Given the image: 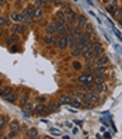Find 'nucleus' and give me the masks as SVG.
<instances>
[{"mask_svg": "<svg viewBox=\"0 0 122 139\" xmlns=\"http://www.w3.org/2000/svg\"><path fill=\"white\" fill-rule=\"evenodd\" d=\"M44 14V10L41 9V7H37V10H35V17H41Z\"/></svg>", "mask_w": 122, "mask_h": 139, "instance_id": "nucleus-31", "label": "nucleus"}, {"mask_svg": "<svg viewBox=\"0 0 122 139\" xmlns=\"http://www.w3.org/2000/svg\"><path fill=\"white\" fill-rule=\"evenodd\" d=\"M35 10H37V7H34L32 4H30L28 7H27L25 11L28 13V16H30V17H32V18H34V17H35Z\"/></svg>", "mask_w": 122, "mask_h": 139, "instance_id": "nucleus-15", "label": "nucleus"}, {"mask_svg": "<svg viewBox=\"0 0 122 139\" xmlns=\"http://www.w3.org/2000/svg\"><path fill=\"white\" fill-rule=\"evenodd\" d=\"M119 24H121V27H122V20H121V21H119Z\"/></svg>", "mask_w": 122, "mask_h": 139, "instance_id": "nucleus-44", "label": "nucleus"}, {"mask_svg": "<svg viewBox=\"0 0 122 139\" xmlns=\"http://www.w3.org/2000/svg\"><path fill=\"white\" fill-rule=\"evenodd\" d=\"M93 80H94V75L91 73V72H86V73H83V75L79 77V82H80V83H84V84L93 83Z\"/></svg>", "mask_w": 122, "mask_h": 139, "instance_id": "nucleus-1", "label": "nucleus"}, {"mask_svg": "<svg viewBox=\"0 0 122 139\" xmlns=\"http://www.w3.org/2000/svg\"><path fill=\"white\" fill-rule=\"evenodd\" d=\"M45 101H46V97H44V96H39V97H38V103H39V104H44Z\"/></svg>", "mask_w": 122, "mask_h": 139, "instance_id": "nucleus-36", "label": "nucleus"}, {"mask_svg": "<svg viewBox=\"0 0 122 139\" xmlns=\"http://www.w3.org/2000/svg\"><path fill=\"white\" fill-rule=\"evenodd\" d=\"M20 39V37H18V34H13V35H11V41H18Z\"/></svg>", "mask_w": 122, "mask_h": 139, "instance_id": "nucleus-37", "label": "nucleus"}, {"mask_svg": "<svg viewBox=\"0 0 122 139\" xmlns=\"http://www.w3.org/2000/svg\"><path fill=\"white\" fill-rule=\"evenodd\" d=\"M107 11L110 13V14L115 16V13H117V6H115V4H110V6L107 7Z\"/></svg>", "mask_w": 122, "mask_h": 139, "instance_id": "nucleus-20", "label": "nucleus"}, {"mask_svg": "<svg viewBox=\"0 0 122 139\" xmlns=\"http://www.w3.org/2000/svg\"><path fill=\"white\" fill-rule=\"evenodd\" d=\"M25 25L24 24H20V23H16L14 25L11 27V31L13 32H16V34H23V32H25Z\"/></svg>", "mask_w": 122, "mask_h": 139, "instance_id": "nucleus-4", "label": "nucleus"}, {"mask_svg": "<svg viewBox=\"0 0 122 139\" xmlns=\"http://www.w3.org/2000/svg\"><path fill=\"white\" fill-rule=\"evenodd\" d=\"M46 2H48V0H35V3H37V6H38V7H41V6H44Z\"/></svg>", "mask_w": 122, "mask_h": 139, "instance_id": "nucleus-34", "label": "nucleus"}, {"mask_svg": "<svg viewBox=\"0 0 122 139\" xmlns=\"http://www.w3.org/2000/svg\"><path fill=\"white\" fill-rule=\"evenodd\" d=\"M4 125H6V118L0 115V131H2L3 128H4Z\"/></svg>", "mask_w": 122, "mask_h": 139, "instance_id": "nucleus-30", "label": "nucleus"}, {"mask_svg": "<svg viewBox=\"0 0 122 139\" xmlns=\"http://www.w3.org/2000/svg\"><path fill=\"white\" fill-rule=\"evenodd\" d=\"M96 61V66H105L108 62H110V59H108L107 55H100L97 59H94Z\"/></svg>", "mask_w": 122, "mask_h": 139, "instance_id": "nucleus-3", "label": "nucleus"}, {"mask_svg": "<svg viewBox=\"0 0 122 139\" xmlns=\"http://www.w3.org/2000/svg\"><path fill=\"white\" fill-rule=\"evenodd\" d=\"M4 34V31H3V28H0V35H3Z\"/></svg>", "mask_w": 122, "mask_h": 139, "instance_id": "nucleus-40", "label": "nucleus"}, {"mask_svg": "<svg viewBox=\"0 0 122 139\" xmlns=\"http://www.w3.org/2000/svg\"><path fill=\"white\" fill-rule=\"evenodd\" d=\"M11 24V21H10V18H7V17H3L0 16V25H10Z\"/></svg>", "mask_w": 122, "mask_h": 139, "instance_id": "nucleus-17", "label": "nucleus"}, {"mask_svg": "<svg viewBox=\"0 0 122 139\" xmlns=\"http://www.w3.org/2000/svg\"><path fill=\"white\" fill-rule=\"evenodd\" d=\"M48 2H56V0H48Z\"/></svg>", "mask_w": 122, "mask_h": 139, "instance_id": "nucleus-43", "label": "nucleus"}, {"mask_svg": "<svg viewBox=\"0 0 122 139\" xmlns=\"http://www.w3.org/2000/svg\"><path fill=\"white\" fill-rule=\"evenodd\" d=\"M70 104L73 107H80V105H82V103L77 100V97H76V98H70Z\"/></svg>", "mask_w": 122, "mask_h": 139, "instance_id": "nucleus-25", "label": "nucleus"}, {"mask_svg": "<svg viewBox=\"0 0 122 139\" xmlns=\"http://www.w3.org/2000/svg\"><path fill=\"white\" fill-rule=\"evenodd\" d=\"M80 55H83L82 48H80V47H74V48L72 49V56H73V58H77V56H80Z\"/></svg>", "mask_w": 122, "mask_h": 139, "instance_id": "nucleus-10", "label": "nucleus"}, {"mask_svg": "<svg viewBox=\"0 0 122 139\" xmlns=\"http://www.w3.org/2000/svg\"><path fill=\"white\" fill-rule=\"evenodd\" d=\"M70 23H72V24H77V23H79V16L73 13V14L70 16Z\"/></svg>", "mask_w": 122, "mask_h": 139, "instance_id": "nucleus-26", "label": "nucleus"}, {"mask_svg": "<svg viewBox=\"0 0 122 139\" xmlns=\"http://www.w3.org/2000/svg\"><path fill=\"white\" fill-rule=\"evenodd\" d=\"M44 42L48 45H58V39L55 35H46L44 38Z\"/></svg>", "mask_w": 122, "mask_h": 139, "instance_id": "nucleus-6", "label": "nucleus"}, {"mask_svg": "<svg viewBox=\"0 0 122 139\" xmlns=\"http://www.w3.org/2000/svg\"><path fill=\"white\" fill-rule=\"evenodd\" d=\"M74 96L77 97L79 100H83V98H84V97H86V94H84V93H83V91H77V93H76Z\"/></svg>", "mask_w": 122, "mask_h": 139, "instance_id": "nucleus-33", "label": "nucleus"}, {"mask_svg": "<svg viewBox=\"0 0 122 139\" xmlns=\"http://www.w3.org/2000/svg\"><path fill=\"white\" fill-rule=\"evenodd\" d=\"M27 136L28 138H37L38 136V131L35 129V128H31V129L27 131Z\"/></svg>", "mask_w": 122, "mask_h": 139, "instance_id": "nucleus-16", "label": "nucleus"}, {"mask_svg": "<svg viewBox=\"0 0 122 139\" xmlns=\"http://www.w3.org/2000/svg\"><path fill=\"white\" fill-rule=\"evenodd\" d=\"M60 103L62 104H69L70 103V96H62L60 97Z\"/></svg>", "mask_w": 122, "mask_h": 139, "instance_id": "nucleus-24", "label": "nucleus"}, {"mask_svg": "<svg viewBox=\"0 0 122 139\" xmlns=\"http://www.w3.org/2000/svg\"><path fill=\"white\" fill-rule=\"evenodd\" d=\"M17 98H18V94L17 93H11L7 98H6V101H9V103H11V104H14L17 101Z\"/></svg>", "mask_w": 122, "mask_h": 139, "instance_id": "nucleus-13", "label": "nucleus"}, {"mask_svg": "<svg viewBox=\"0 0 122 139\" xmlns=\"http://www.w3.org/2000/svg\"><path fill=\"white\" fill-rule=\"evenodd\" d=\"M63 13H65L66 17H70V16L73 14V10H72V7H69V6H67V7L63 9Z\"/></svg>", "mask_w": 122, "mask_h": 139, "instance_id": "nucleus-23", "label": "nucleus"}, {"mask_svg": "<svg viewBox=\"0 0 122 139\" xmlns=\"http://www.w3.org/2000/svg\"><path fill=\"white\" fill-rule=\"evenodd\" d=\"M73 68H74L76 70H79V69H82V63H80V62H73Z\"/></svg>", "mask_w": 122, "mask_h": 139, "instance_id": "nucleus-35", "label": "nucleus"}, {"mask_svg": "<svg viewBox=\"0 0 122 139\" xmlns=\"http://www.w3.org/2000/svg\"><path fill=\"white\" fill-rule=\"evenodd\" d=\"M51 132H52V134H53V135H59V131H55V129H52Z\"/></svg>", "mask_w": 122, "mask_h": 139, "instance_id": "nucleus-39", "label": "nucleus"}, {"mask_svg": "<svg viewBox=\"0 0 122 139\" xmlns=\"http://www.w3.org/2000/svg\"><path fill=\"white\" fill-rule=\"evenodd\" d=\"M96 84H101V83H104V76L101 73H97L96 76H94V80H93Z\"/></svg>", "mask_w": 122, "mask_h": 139, "instance_id": "nucleus-14", "label": "nucleus"}, {"mask_svg": "<svg viewBox=\"0 0 122 139\" xmlns=\"http://www.w3.org/2000/svg\"><path fill=\"white\" fill-rule=\"evenodd\" d=\"M35 112L37 115H45V114L49 112V107L45 105V104H39V105L35 107Z\"/></svg>", "mask_w": 122, "mask_h": 139, "instance_id": "nucleus-2", "label": "nucleus"}, {"mask_svg": "<svg viewBox=\"0 0 122 139\" xmlns=\"http://www.w3.org/2000/svg\"><path fill=\"white\" fill-rule=\"evenodd\" d=\"M67 45H69V41H67V38H66V37H62L58 41L59 49H66V48H67Z\"/></svg>", "mask_w": 122, "mask_h": 139, "instance_id": "nucleus-7", "label": "nucleus"}, {"mask_svg": "<svg viewBox=\"0 0 122 139\" xmlns=\"http://www.w3.org/2000/svg\"><path fill=\"white\" fill-rule=\"evenodd\" d=\"M10 129H13V131H17V132L20 131V125H18V122H17L16 120L10 122Z\"/></svg>", "mask_w": 122, "mask_h": 139, "instance_id": "nucleus-18", "label": "nucleus"}, {"mask_svg": "<svg viewBox=\"0 0 122 139\" xmlns=\"http://www.w3.org/2000/svg\"><path fill=\"white\" fill-rule=\"evenodd\" d=\"M103 2H104V3H108V2H110V0H103Z\"/></svg>", "mask_w": 122, "mask_h": 139, "instance_id": "nucleus-42", "label": "nucleus"}, {"mask_svg": "<svg viewBox=\"0 0 122 139\" xmlns=\"http://www.w3.org/2000/svg\"><path fill=\"white\" fill-rule=\"evenodd\" d=\"M83 103H84V107H87V108H91L93 107V101L89 98V96H86L84 98H83Z\"/></svg>", "mask_w": 122, "mask_h": 139, "instance_id": "nucleus-19", "label": "nucleus"}, {"mask_svg": "<svg viewBox=\"0 0 122 139\" xmlns=\"http://www.w3.org/2000/svg\"><path fill=\"white\" fill-rule=\"evenodd\" d=\"M13 93V89L11 87H0V97H3V98H7V97Z\"/></svg>", "mask_w": 122, "mask_h": 139, "instance_id": "nucleus-5", "label": "nucleus"}, {"mask_svg": "<svg viewBox=\"0 0 122 139\" xmlns=\"http://www.w3.org/2000/svg\"><path fill=\"white\" fill-rule=\"evenodd\" d=\"M28 98H30V94H28V93H24V96L21 97V104H23V105L25 103H28Z\"/></svg>", "mask_w": 122, "mask_h": 139, "instance_id": "nucleus-28", "label": "nucleus"}, {"mask_svg": "<svg viewBox=\"0 0 122 139\" xmlns=\"http://www.w3.org/2000/svg\"><path fill=\"white\" fill-rule=\"evenodd\" d=\"M89 98L91 100L93 103H97L100 100V93H97V91H93V93H90L89 94Z\"/></svg>", "mask_w": 122, "mask_h": 139, "instance_id": "nucleus-11", "label": "nucleus"}, {"mask_svg": "<svg viewBox=\"0 0 122 139\" xmlns=\"http://www.w3.org/2000/svg\"><path fill=\"white\" fill-rule=\"evenodd\" d=\"M0 87H2V82H0Z\"/></svg>", "mask_w": 122, "mask_h": 139, "instance_id": "nucleus-45", "label": "nucleus"}, {"mask_svg": "<svg viewBox=\"0 0 122 139\" xmlns=\"http://www.w3.org/2000/svg\"><path fill=\"white\" fill-rule=\"evenodd\" d=\"M17 134H18L17 131H13V129H10L9 135H7V138H16V136H17Z\"/></svg>", "mask_w": 122, "mask_h": 139, "instance_id": "nucleus-32", "label": "nucleus"}, {"mask_svg": "<svg viewBox=\"0 0 122 139\" xmlns=\"http://www.w3.org/2000/svg\"><path fill=\"white\" fill-rule=\"evenodd\" d=\"M45 32H46V35H53V34L56 32V28H55L53 23L49 24V25H46V28H45Z\"/></svg>", "mask_w": 122, "mask_h": 139, "instance_id": "nucleus-9", "label": "nucleus"}, {"mask_svg": "<svg viewBox=\"0 0 122 139\" xmlns=\"http://www.w3.org/2000/svg\"><path fill=\"white\" fill-rule=\"evenodd\" d=\"M115 14H117L118 17H121V18H122V7H121V9H117V13H115Z\"/></svg>", "mask_w": 122, "mask_h": 139, "instance_id": "nucleus-38", "label": "nucleus"}, {"mask_svg": "<svg viewBox=\"0 0 122 139\" xmlns=\"http://www.w3.org/2000/svg\"><path fill=\"white\" fill-rule=\"evenodd\" d=\"M84 90H86V93H93L94 91V86L91 84V83H89V84H86V87H84Z\"/></svg>", "mask_w": 122, "mask_h": 139, "instance_id": "nucleus-27", "label": "nucleus"}, {"mask_svg": "<svg viewBox=\"0 0 122 139\" xmlns=\"http://www.w3.org/2000/svg\"><path fill=\"white\" fill-rule=\"evenodd\" d=\"M79 20H80V21H79V27H80V28H82V27H84L86 24H87V18H86L84 16H80Z\"/></svg>", "mask_w": 122, "mask_h": 139, "instance_id": "nucleus-21", "label": "nucleus"}, {"mask_svg": "<svg viewBox=\"0 0 122 139\" xmlns=\"http://www.w3.org/2000/svg\"><path fill=\"white\" fill-rule=\"evenodd\" d=\"M32 108H34V105L31 103H25V104H24V111H31Z\"/></svg>", "mask_w": 122, "mask_h": 139, "instance_id": "nucleus-29", "label": "nucleus"}, {"mask_svg": "<svg viewBox=\"0 0 122 139\" xmlns=\"http://www.w3.org/2000/svg\"><path fill=\"white\" fill-rule=\"evenodd\" d=\"M105 90V86H104V83H101V84H97L96 87H94V91H97V93H101V91H104Z\"/></svg>", "mask_w": 122, "mask_h": 139, "instance_id": "nucleus-22", "label": "nucleus"}, {"mask_svg": "<svg viewBox=\"0 0 122 139\" xmlns=\"http://www.w3.org/2000/svg\"><path fill=\"white\" fill-rule=\"evenodd\" d=\"M10 18H11L14 23H21L23 21V17H21V14H18V13H11V17H10Z\"/></svg>", "mask_w": 122, "mask_h": 139, "instance_id": "nucleus-12", "label": "nucleus"}, {"mask_svg": "<svg viewBox=\"0 0 122 139\" xmlns=\"http://www.w3.org/2000/svg\"><path fill=\"white\" fill-rule=\"evenodd\" d=\"M66 20H58L56 23H53V25H55V28H56V32H59V31H62L66 27Z\"/></svg>", "mask_w": 122, "mask_h": 139, "instance_id": "nucleus-8", "label": "nucleus"}, {"mask_svg": "<svg viewBox=\"0 0 122 139\" xmlns=\"http://www.w3.org/2000/svg\"><path fill=\"white\" fill-rule=\"evenodd\" d=\"M0 3H2V4H4V3H6V0H0Z\"/></svg>", "mask_w": 122, "mask_h": 139, "instance_id": "nucleus-41", "label": "nucleus"}]
</instances>
